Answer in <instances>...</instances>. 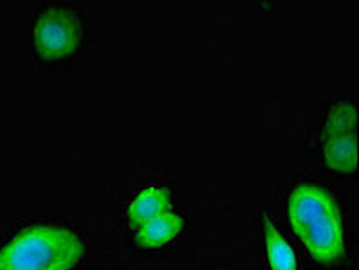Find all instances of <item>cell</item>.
Masks as SVG:
<instances>
[{"instance_id":"6da1fadb","label":"cell","mask_w":359,"mask_h":270,"mask_svg":"<svg viewBox=\"0 0 359 270\" xmlns=\"http://www.w3.org/2000/svg\"><path fill=\"white\" fill-rule=\"evenodd\" d=\"M289 220L318 262L336 263L345 256L341 215L329 191L311 184L296 187L289 199Z\"/></svg>"},{"instance_id":"7a4b0ae2","label":"cell","mask_w":359,"mask_h":270,"mask_svg":"<svg viewBox=\"0 0 359 270\" xmlns=\"http://www.w3.org/2000/svg\"><path fill=\"white\" fill-rule=\"evenodd\" d=\"M83 250V241L69 229L36 225L0 249V270H71Z\"/></svg>"},{"instance_id":"3957f363","label":"cell","mask_w":359,"mask_h":270,"mask_svg":"<svg viewBox=\"0 0 359 270\" xmlns=\"http://www.w3.org/2000/svg\"><path fill=\"white\" fill-rule=\"evenodd\" d=\"M323 159L336 173H354L358 168L354 103L339 101L330 110L323 130Z\"/></svg>"},{"instance_id":"277c9868","label":"cell","mask_w":359,"mask_h":270,"mask_svg":"<svg viewBox=\"0 0 359 270\" xmlns=\"http://www.w3.org/2000/svg\"><path fill=\"white\" fill-rule=\"evenodd\" d=\"M80 42L81 20L71 9H46L34 24V47L40 58H65L76 51Z\"/></svg>"},{"instance_id":"5b68a950","label":"cell","mask_w":359,"mask_h":270,"mask_svg":"<svg viewBox=\"0 0 359 270\" xmlns=\"http://www.w3.org/2000/svg\"><path fill=\"white\" fill-rule=\"evenodd\" d=\"M172 211L170 206V194L157 187H148L143 193H140L134 199V202L128 206V218L132 224L140 229L141 225L148 224L150 220Z\"/></svg>"},{"instance_id":"8992f818","label":"cell","mask_w":359,"mask_h":270,"mask_svg":"<svg viewBox=\"0 0 359 270\" xmlns=\"http://www.w3.org/2000/svg\"><path fill=\"white\" fill-rule=\"evenodd\" d=\"M182 229V218L173 211L150 220L137 229V241L144 247H161L177 236Z\"/></svg>"},{"instance_id":"52a82bcc","label":"cell","mask_w":359,"mask_h":270,"mask_svg":"<svg viewBox=\"0 0 359 270\" xmlns=\"http://www.w3.org/2000/svg\"><path fill=\"white\" fill-rule=\"evenodd\" d=\"M264 234H266L267 260H269L271 270H298L292 247L283 240L280 231L267 215H264Z\"/></svg>"}]
</instances>
